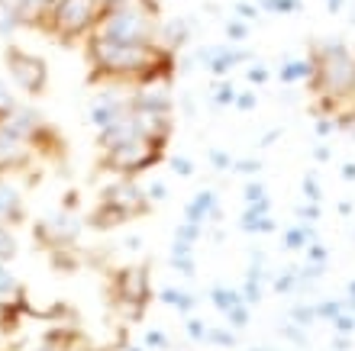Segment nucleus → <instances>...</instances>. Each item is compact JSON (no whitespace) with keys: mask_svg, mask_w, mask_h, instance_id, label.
<instances>
[{"mask_svg":"<svg viewBox=\"0 0 355 351\" xmlns=\"http://www.w3.org/2000/svg\"><path fill=\"white\" fill-rule=\"evenodd\" d=\"M146 345H149V348H155V351H165V348H168V335L159 332V329H152V332H146Z\"/></svg>","mask_w":355,"mask_h":351,"instance_id":"obj_38","label":"nucleus"},{"mask_svg":"<svg viewBox=\"0 0 355 351\" xmlns=\"http://www.w3.org/2000/svg\"><path fill=\"white\" fill-rule=\"evenodd\" d=\"M200 235H204V226H200V222H191V219H184L175 232V239H187V242H197Z\"/></svg>","mask_w":355,"mask_h":351,"instance_id":"obj_26","label":"nucleus"},{"mask_svg":"<svg viewBox=\"0 0 355 351\" xmlns=\"http://www.w3.org/2000/svg\"><path fill=\"white\" fill-rule=\"evenodd\" d=\"M210 303H214L220 313H226V309H233L236 303H243V294L233 290V287H214V290H210Z\"/></svg>","mask_w":355,"mask_h":351,"instance_id":"obj_18","label":"nucleus"},{"mask_svg":"<svg viewBox=\"0 0 355 351\" xmlns=\"http://www.w3.org/2000/svg\"><path fill=\"white\" fill-rule=\"evenodd\" d=\"M245 74H249V81H252V84H265V81H268V68H265V65H252Z\"/></svg>","mask_w":355,"mask_h":351,"instance_id":"obj_42","label":"nucleus"},{"mask_svg":"<svg viewBox=\"0 0 355 351\" xmlns=\"http://www.w3.org/2000/svg\"><path fill=\"white\" fill-rule=\"evenodd\" d=\"M159 300L162 303H168V306H175L178 313H191L197 306V296H191V294H184V290H175V287H165L159 294Z\"/></svg>","mask_w":355,"mask_h":351,"instance_id":"obj_17","label":"nucleus"},{"mask_svg":"<svg viewBox=\"0 0 355 351\" xmlns=\"http://www.w3.org/2000/svg\"><path fill=\"white\" fill-rule=\"evenodd\" d=\"M268 13H281V17H291L300 10V0H259Z\"/></svg>","mask_w":355,"mask_h":351,"instance_id":"obj_23","label":"nucleus"},{"mask_svg":"<svg viewBox=\"0 0 355 351\" xmlns=\"http://www.w3.org/2000/svg\"><path fill=\"white\" fill-rule=\"evenodd\" d=\"M291 323L304 325V329H310L313 323H320L317 319V306L313 303H294L291 306Z\"/></svg>","mask_w":355,"mask_h":351,"instance_id":"obj_19","label":"nucleus"},{"mask_svg":"<svg viewBox=\"0 0 355 351\" xmlns=\"http://www.w3.org/2000/svg\"><path fill=\"white\" fill-rule=\"evenodd\" d=\"M297 219H300V222H313V226H317V219H320V204L307 200L304 206H297Z\"/></svg>","mask_w":355,"mask_h":351,"instance_id":"obj_35","label":"nucleus"},{"mask_svg":"<svg viewBox=\"0 0 355 351\" xmlns=\"http://www.w3.org/2000/svg\"><path fill=\"white\" fill-rule=\"evenodd\" d=\"M252 351H278V348H252Z\"/></svg>","mask_w":355,"mask_h":351,"instance_id":"obj_55","label":"nucleus"},{"mask_svg":"<svg viewBox=\"0 0 355 351\" xmlns=\"http://www.w3.org/2000/svg\"><path fill=\"white\" fill-rule=\"evenodd\" d=\"M339 213H346V216H349V213H352V204H349V200H343V204H339Z\"/></svg>","mask_w":355,"mask_h":351,"instance_id":"obj_53","label":"nucleus"},{"mask_svg":"<svg viewBox=\"0 0 355 351\" xmlns=\"http://www.w3.org/2000/svg\"><path fill=\"white\" fill-rule=\"evenodd\" d=\"M184 329H187V335H191L194 342H207V325L200 323V319H187Z\"/></svg>","mask_w":355,"mask_h":351,"instance_id":"obj_37","label":"nucleus"},{"mask_svg":"<svg viewBox=\"0 0 355 351\" xmlns=\"http://www.w3.org/2000/svg\"><path fill=\"white\" fill-rule=\"evenodd\" d=\"M146 194H149V200H165V197H168V190H165V184H162V181H152V184L146 187Z\"/></svg>","mask_w":355,"mask_h":351,"instance_id":"obj_43","label":"nucleus"},{"mask_svg":"<svg viewBox=\"0 0 355 351\" xmlns=\"http://www.w3.org/2000/svg\"><path fill=\"white\" fill-rule=\"evenodd\" d=\"M343 3H346V0H327L329 13H339V10H343Z\"/></svg>","mask_w":355,"mask_h":351,"instance_id":"obj_51","label":"nucleus"},{"mask_svg":"<svg viewBox=\"0 0 355 351\" xmlns=\"http://www.w3.org/2000/svg\"><path fill=\"white\" fill-rule=\"evenodd\" d=\"M101 200H107V204H116L120 206L123 213H126V216H142V213L149 210V194H146V190H142L139 184H136V181H132V177H123L120 184H113V187H107V190H103L101 194Z\"/></svg>","mask_w":355,"mask_h":351,"instance_id":"obj_8","label":"nucleus"},{"mask_svg":"<svg viewBox=\"0 0 355 351\" xmlns=\"http://www.w3.org/2000/svg\"><path fill=\"white\" fill-rule=\"evenodd\" d=\"M165 145H168V139H155V136L139 132L136 139L123 142V145L103 148L101 168L103 171H113V174H123V177H136L142 171H149L152 165H159L162 158H165Z\"/></svg>","mask_w":355,"mask_h":351,"instance_id":"obj_5","label":"nucleus"},{"mask_svg":"<svg viewBox=\"0 0 355 351\" xmlns=\"http://www.w3.org/2000/svg\"><path fill=\"white\" fill-rule=\"evenodd\" d=\"M239 294H243V300H245L249 306L259 303V300H262V280L245 278V284H243V290H239Z\"/></svg>","mask_w":355,"mask_h":351,"instance_id":"obj_27","label":"nucleus"},{"mask_svg":"<svg viewBox=\"0 0 355 351\" xmlns=\"http://www.w3.org/2000/svg\"><path fill=\"white\" fill-rule=\"evenodd\" d=\"M304 251H307V261H317V264H327V261H329V249H327V245H323L320 239L310 242Z\"/></svg>","mask_w":355,"mask_h":351,"instance_id":"obj_32","label":"nucleus"},{"mask_svg":"<svg viewBox=\"0 0 355 351\" xmlns=\"http://www.w3.org/2000/svg\"><path fill=\"white\" fill-rule=\"evenodd\" d=\"M113 296L120 303L123 316L126 319H139L146 303L152 300V290H149V274L146 268H126L113 278Z\"/></svg>","mask_w":355,"mask_h":351,"instance_id":"obj_6","label":"nucleus"},{"mask_svg":"<svg viewBox=\"0 0 355 351\" xmlns=\"http://www.w3.org/2000/svg\"><path fill=\"white\" fill-rule=\"evenodd\" d=\"M333 332L336 335H352L355 332V313H339L336 319H333Z\"/></svg>","mask_w":355,"mask_h":351,"instance_id":"obj_28","label":"nucleus"},{"mask_svg":"<svg viewBox=\"0 0 355 351\" xmlns=\"http://www.w3.org/2000/svg\"><path fill=\"white\" fill-rule=\"evenodd\" d=\"M317 239L320 235H317V229H313V222H297V226H288V229L281 232V249L284 251H300Z\"/></svg>","mask_w":355,"mask_h":351,"instance_id":"obj_14","label":"nucleus"},{"mask_svg":"<svg viewBox=\"0 0 355 351\" xmlns=\"http://www.w3.org/2000/svg\"><path fill=\"white\" fill-rule=\"evenodd\" d=\"M101 3L97 0H55L52 7L39 10L36 26L52 33L62 42H75V39L91 36V29L101 19Z\"/></svg>","mask_w":355,"mask_h":351,"instance_id":"obj_4","label":"nucleus"},{"mask_svg":"<svg viewBox=\"0 0 355 351\" xmlns=\"http://www.w3.org/2000/svg\"><path fill=\"white\" fill-rule=\"evenodd\" d=\"M10 290H17V280H13V274H10V271L3 268V261H0V296L10 294Z\"/></svg>","mask_w":355,"mask_h":351,"instance_id":"obj_40","label":"nucleus"},{"mask_svg":"<svg viewBox=\"0 0 355 351\" xmlns=\"http://www.w3.org/2000/svg\"><path fill=\"white\" fill-rule=\"evenodd\" d=\"M343 181H355V161L343 165Z\"/></svg>","mask_w":355,"mask_h":351,"instance_id":"obj_50","label":"nucleus"},{"mask_svg":"<svg viewBox=\"0 0 355 351\" xmlns=\"http://www.w3.org/2000/svg\"><path fill=\"white\" fill-rule=\"evenodd\" d=\"M349 348H352L349 335H336V339H333V351H349Z\"/></svg>","mask_w":355,"mask_h":351,"instance_id":"obj_48","label":"nucleus"},{"mask_svg":"<svg viewBox=\"0 0 355 351\" xmlns=\"http://www.w3.org/2000/svg\"><path fill=\"white\" fill-rule=\"evenodd\" d=\"M214 103L216 107H230V103H236V87L233 84H220L214 93Z\"/></svg>","mask_w":355,"mask_h":351,"instance_id":"obj_34","label":"nucleus"},{"mask_svg":"<svg viewBox=\"0 0 355 351\" xmlns=\"http://www.w3.org/2000/svg\"><path fill=\"white\" fill-rule=\"evenodd\" d=\"M239 226H243L245 232H275L278 229L275 219H271V200L268 197L259 200V204H245V213H243V219H239Z\"/></svg>","mask_w":355,"mask_h":351,"instance_id":"obj_11","label":"nucleus"},{"mask_svg":"<svg viewBox=\"0 0 355 351\" xmlns=\"http://www.w3.org/2000/svg\"><path fill=\"white\" fill-rule=\"evenodd\" d=\"M85 55L91 65V81L103 84H155L171 81L175 74V52L162 42H113L103 36H87Z\"/></svg>","mask_w":355,"mask_h":351,"instance_id":"obj_1","label":"nucleus"},{"mask_svg":"<svg viewBox=\"0 0 355 351\" xmlns=\"http://www.w3.org/2000/svg\"><path fill=\"white\" fill-rule=\"evenodd\" d=\"M159 0H120L103 10L91 33L113 42H159Z\"/></svg>","mask_w":355,"mask_h":351,"instance_id":"obj_3","label":"nucleus"},{"mask_svg":"<svg viewBox=\"0 0 355 351\" xmlns=\"http://www.w3.org/2000/svg\"><path fill=\"white\" fill-rule=\"evenodd\" d=\"M281 335H284L288 342H294V345H307V329H304V325H297V323L281 325Z\"/></svg>","mask_w":355,"mask_h":351,"instance_id":"obj_29","label":"nucleus"},{"mask_svg":"<svg viewBox=\"0 0 355 351\" xmlns=\"http://www.w3.org/2000/svg\"><path fill=\"white\" fill-rule=\"evenodd\" d=\"M13 255H17V242L7 232V226H0V261H10Z\"/></svg>","mask_w":355,"mask_h":351,"instance_id":"obj_30","label":"nucleus"},{"mask_svg":"<svg viewBox=\"0 0 355 351\" xmlns=\"http://www.w3.org/2000/svg\"><path fill=\"white\" fill-rule=\"evenodd\" d=\"M130 351H142V348H130Z\"/></svg>","mask_w":355,"mask_h":351,"instance_id":"obj_56","label":"nucleus"},{"mask_svg":"<svg viewBox=\"0 0 355 351\" xmlns=\"http://www.w3.org/2000/svg\"><path fill=\"white\" fill-rule=\"evenodd\" d=\"M7 68L13 74V81L23 87L26 93H42L49 84V65L39 55H29L19 46L7 48Z\"/></svg>","mask_w":355,"mask_h":351,"instance_id":"obj_7","label":"nucleus"},{"mask_svg":"<svg viewBox=\"0 0 355 351\" xmlns=\"http://www.w3.org/2000/svg\"><path fill=\"white\" fill-rule=\"evenodd\" d=\"M97 3H101V10H110V7H116L120 0H97Z\"/></svg>","mask_w":355,"mask_h":351,"instance_id":"obj_52","label":"nucleus"},{"mask_svg":"<svg viewBox=\"0 0 355 351\" xmlns=\"http://www.w3.org/2000/svg\"><path fill=\"white\" fill-rule=\"evenodd\" d=\"M29 158H33V145H29L23 136H17L13 129L0 126V174H3V171L26 168Z\"/></svg>","mask_w":355,"mask_h":351,"instance_id":"obj_9","label":"nucleus"},{"mask_svg":"<svg viewBox=\"0 0 355 351\" xmlns=\"http://www.w3.org/2000/svg\"><path fill=\"white\" fill-rule=\"evenodd\" d=\"M346 294H349V296H355V280H349V287H346Z\"/></svg>","mask_w":355,"mask_h":351,"instance_id":"obj_54","label":"nucleus"},{"mask_svg":"<svg viewBox=\"0 0 355 351\" xmlns=\"http://www.w3.org/2000/svg\"><path fill=\"white\" fill-rule=\"evenodd\" d=\"M171 168H175V171H178V174H181V177L194 174V165H191L187 158H175V161H171Z\"/></svg>","mask_w":355,"mask_h":351,"instance_id":"obj_45","label":"nucleus"},{"mask_svg":"<svg viewBox=\"0 0 355 351\" xmlns=\"http://www.w3.org/2000/svg\"><path fill=\"white\" fill-rule=\"evenodd\" d=\"M304 197H307V200H313V204H320V181H317V174H313V171H310V174H304Z\"/></svg>","mask_w":355,"mask_h":351,"instance_id":"obj_33","label":"nucleus"},{"mask_svg":"<svg viewBox=\"0 0 355 351\" xmlns=\"http://www.w3.org/2000/svg\"><path fill=\"white\" fill-rule=\"evenodd\" d=\"M259 161H252V158H243L239 165H236V171H243V174H259Z\"/></svg>","mask_w":355,"mask_h":351,"instance_id":"obj_46","label":"nucleus"},{"mask_svg":"<svg viewBox=\"0 0 355 351\" xmlns=\"http://www.w3.org/2000/svg\"><path fill=\"white\" fill-rule=\"evenodd\" d=\"M207 342L223 345V348H233V345H236V335L230 332V329H207Z\"/></svg>","mask_w":355,"mask_h":351,"instance_id":"obj_31","label":"nucleus"},{"mask_svg":"<svg viewBox=\"0 0 355 351\" xmlns=\"http://www.w3.org/2000/svg\"><path fill=\"white\" fill-rule=\"evenodd\" d=\"M210 161H214V168H220V171H226V168L233 165V158L226 155V152H220V148H214V152H210Z\"/></svg>","mask_w":355,"mask_h":351,"instance_id":"obj_41","label":"nucleus"},{"mask_svg":"<svg viewBox=\"0 0 355 351\" xmlns=\"http://www.w3.org/2000/svg\"><path fill=\"white\" fill-rule=\"evenodd\" d=\"M313 58V78L307 81V87L317 93L320 100L343 103L355 97V55L349 52L346 42H317L310 48Z\"/></svg>","mask_w":355,"mask_h":351,"instance_id":"obj_2","label":"nucleus"},{"mask_svg":"<svg viewBox=\"0 0 355 351\" xmlns=\"http://www.w3.org/2000/svg\"><path fill=\"white\" fill-rule=\"evenodd\" d=\"M130 216L120 210L116 204H107V200H101L97 204V210L91 213V226L94 229H113V226H120V222H126Z\"/></svg>","mask_w":355,"mask_h":351,"instance_id":"obj_16","label":"nucleus"},{"mask_svg":"<svg viewBox=\"0 0 355 351\" xmlns=\"http://www.w3.org/2000/svg\"><path fill=\"white\" fill-rule=\"evenodd\" d=\"M226 325H233V329H245V325H249V319H252V306L245 303H236L233 309H226Z\"/></svg>","mask_w":355,"mask_h":351,"instance_id":"obj_20","label":"nucleus"},{"mask_svg":"<svg viewBox=\"0 0 355 351\" xmlns=\"http://www.w3.org/2000/svg\"><path fill=\"white\" fill-rule=\"evenodd\" d=\"M226 36H230V42H236V46H239V42H245V36H249V23H245L243 17L230 19V23H226Z\"/></svg>","mask_w":355,"mask_h":351,"instance_id":"obj_24","label":"nucleus"},{"mask_svg":"<svg viewBox=\"0 0 355 351\" xmlns=\"http://www.w3.org/2000/svg\"><path fill=\"white\" fill-rule=\"evenodd\" d=\"M13 222H23V197L17 187L0 181V226H13Z\"/></svg>","mask_w":355,"mask_h":351,"instance_id":"obj_13","label":"nucleus"},{"mask_svg":"<svg viewBox=\"0 0 355 351\" xmlns=\"http://www.w3.org/2000/svg\"><path fill=\"white\" fill-rule=\"evenodd\" d=\"M17 110V100H13V93L7 91V84L0 81V126L10 120V113Z\"/></svg>","mask_w":355,"mask_h":351,"instance_id":"obj_25","label":"nucleus"},{"mask_svg":"<svg viewBox=\"0 0 355 351\" xmlns=\"http://www.w3.org/2000/svg\"><path fill=\"white\" fill-rule=\"evenodd\" d=\"M281 84H307L310 78H313V58H291V62H284L278 71Z\"/></svg>","mask_w":355,"mask_h":351,"instance_id":"obj_15","label":"nucleus"},{"mask_svg":"<svg viewBox=\"0 0 355 351\" xmlns=\"http://www.w3.org/2000/svg\"><path fill=\"white\" fill-rule=\"evenodd\" d=\"M184 219L191 222H210V219H220V200H216L214 190H200L194 194V200L184 206Z\"/></svg>","mask_w":355,"mask_h":351,"instance_id":"obj_12","label":"nucleus"},{"mask_svg":"<svg viewBox=\"0 0 355 351\" xmlns=\"http://www.w3.org/2000/svg\"><path fill=\"white\" fill-rule=\"evenodd\" d=\"M39 235H42V239L49 235V245H55V249H68L78 235V222L62 213V216H52V219L42 222V226H39Z\"/></svg>","mask_w":355,"mask_h":351,"instance_id":"obj_10","label":"nucleus"},{"mask_svg":"<svg viewBox=\"0 0 355 351\" xmlns=\"http://www.w3.org/2000/svg\"><path fill=\"white\" fill-rule=\"evenodd\" d=\"M236 107H239V110H252V107H255V91L236 93Z\"/></svg>","mask_w":355,"mask_h":351,"instance_id":"obj_44","label":"nucleus"},{"mask_svg":"<svg viewBox=\"0 0 355 351\" xmlns=\"http://www.w3.org/2000/svg\"><path fill=\"white\" fill-rule=\"evenodd\" d=\"M275 290L278 294H294V290H300V274H297V268H284L275 278Z\"/></svg>","mask_w":355,"mask_h":351,"instance_id":"obj_22","label":"nucleus"},{"mask_svg":"<svg viewBox=\"0 0 355 351\" xmlns=\"http://www.w3.org/2000/svg\"><path fill=\"white\" fill-rule=\"evenodd\" d=\"M236 13L243 19H255L259 17V7H252V3H236Z\"/></svg>","mask_w":355,"mask_h":351,"instance_id":"obj_47","label":"nucleus"},{"mask_svg":"<svg viewBox=\"0 0 355 351\" xmlns=\"http://www.w3.org/2000/svg\"><path fill=\"white\" fill-rule=\"evenodd\" d=\"M336 129H339L336 116H320V120H317V136H320V139H327V136H333Z\"/></svg>","mask_w":355,"mask_h":351,"instance_id":"obj_36","label":"nucleus"},{"mask_svg":"<svg viewBox=\"0 0 355 351\" xmlns=\"http://www.w3.org/2000/svg\"><path fill=\"white\" fill-rule=\"evenodd\" d=\"M329 155H333V152H329V145H317V148H313V158H317V161H329Z\"/></svg>","mask_w":355,"mask_h":351,"instance_id":"obj_49","label":"nucleus"},{"mask_svg":"<svg viewBox=\"0 0 355 351\" xmlns=\"http://www.w3.org/2000/svg\"><path fill=\"white\" fill-rule=\"evenodd\" d=\"M317 306V319L320 323H333L339 313H346V300H320Z\"/></svg>","mask_w":355,"mask_h":351,"instance_id":"obj_21","label":"nucleus"},{"mask_svg":"<svg viewBox=\"0 0 355 351\" xmlns=\"http://www.w3.org/2000/svg\"><path fill=\"white\" fill-rule=\"evenodd\" d=\"M265 187L259 184V181H252V184H245V204H259V200H265Z\"/></svg>","mask_w":355,"mask_h":351,"instance_id":"obj_39","label":"nucleus"}]
</instances>
